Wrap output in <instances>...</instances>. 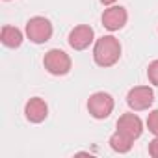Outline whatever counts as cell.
Here are the masks:
<instances>
[{
  "label": "cell",
  "mask_w": 158,
  "mask_h": 158,
  "mask_svg": "<svg viewBox=\"0 0 158 158\" xmlns=\"http://www.w3.org/2000/svg\"><path fill=\"white\" fill-rule=\"evenodd\" d=\"M24 115L30 123H41L48 115V106L41 97H32L24 104Z\"/></svg>",
  "instance_id": "obj_9"
},
{
  "label": "cell",
  "mask_w": 158,
  "mask_h": 158,
  "mask_svg": "<svg viewBox=\"0 0 158 158\" xmlns=\"http://www.w3.org/2000/svg\"><path fill=\"white\" fill-rule=\"evenodd\" d=\"M154 102V91L149 86H136L127 93V104L134 112L149 110Z\"/></svg>",
  "instance_id": "obj_5"
},
{
  "label": "cell",
  "mask_w": 158,
  "mask_h": 158,
  "mask_svg": "<svg viewBox=\"0 0 158 158\" xmlns=\"http://www.w3.org/2000/svg\"><path fill=\"white\" fill-rule=\"evenodd\" d=\"M43 65H45V69H47L50 74H54V76H63V74H67V73L71 71L73 61H71L69 54L63 52L61 48H50V50L45 54V58H43Z\"/></svg>",
  "instance_id": "obj_2"
},
{
  "label": "cell",
  "mask_w": 158,
  "mask_h": 158,
  "mask_svg": "<svg viewBox=\"0 0 158 158\" xmlns=\"http://www.w3.org/2000/svg\"><path fill=\"white\" fill-rule=\"evenodd\" d=\"M110 147L115 151V152H119V154H125V152H128L130 149H132V143H134V139L132 138H128L127 134H123V132H119V130H115L112 136H110Z\"/></svg>",
  "instance_id": "obj_11"
},
{
  "label": "cell",
  "mask_w": 158,
  "mask_h": 158,
  "mask_svg": "<svg viewBox=\"0 0 158 158\" xmlns=\"http://www.w3.org/2000/svg\"><path fill=\"white\" fill-rule=\"evenodd\" d=\"M147 78H149V82L152 86L158 88V60H154V61L149 63V67H147Z\"/></svg>",
  "instance_id": "obj_12"
},
{
  "label": "cell",
  "mask_w": 158,
  "mask_h": 158,
  "mask_svg": "<svg viewBox=\"0 0 158 158\" xmlns=\"http://www.w3.org/2000/svg\"><path fill=\"white\" fill-rule=\"evenodd\" d=\"M149 154H151L152 158H158V136L149 141Z\"/></svg>",
  "instance_id": "obj_14"
},
{
  "label": "cell",
  "mask_w": 158,
  "mask_h": 158,
  "mask_svg": "<svg viewBox=\"0 0 158 158\" xmlns=\"http://www.w3.org/2000/svg\"><path fill=\"white\" fill-rule=\"evenodd\" d=\"M26 37L35 43V45H41V43H47L50 37H52V24L47 17H32L28 23H26Z\"/></svg>",
  "instance_id": "obj_3"
},
{
  "label": "cell",
  "mask_w": 158,
  "mask_h": 158,
  "mask_svg": "<svg viewBox=\"0 0 158 158\" xmlns=\"http://www.w3.org/2000/svg\"><path fill=\"white\" fill-rule=\"evenodd\" d=\"M101 21H102V26H104L106 30L117 32V30H121V28L127 24L128 13H127V10H125L123 6H115V4H114V6H110V8L104 10Z\"/></svg>",
  "instance_id": "obj_7"
},
{
  "label": "cell",
  "mask_w": 158,
  "mask_h": 158,
  "mask_svg": "<svg viewBox=\"0 0 158 158\" xmlns=\"http://www.w3.org/2000/svg\"><path fill=\"white\" fill-rule=\"evenodd\" d=\"M95 39V32L89 24H78L69 32V45L74 50H86Z\"/></svg>",
  "instance_id": "obj_6"
},
{
  "label": "cell",
  "mask_w": 158,
  "mask_h": 158,
  "mask_svg": "<svg viewBox=\"0 0 158 158\" xmlns=\"http://www.w3.org/2000/svg\"><path fill=\"white\" fill-rule=\"evenodd\" d=\"M101 2H102L104 6H114V4L117 2V0H101Z\"/></svg>",
  "instance_id": "obj_15"
},
{
  "label": "cell",
  "mask_w": 158,
  "mask_h": 158,
  "mask_svg": "<svg viewBox=\"0 0 158 158\" xmlns=\"http://www.w3.org/2000/svg\"><path fill=\"white\" fill-rule=\"evenodd\" d=\"M23 32L17 28V26H10V24H6L4 28H2V32H0V41H2V45L4 47H8V48H17V47H21L23 45Z\"/></svg>",
  "instance_id": "obj_10"
},
{
  "label": "cell",
  "mask_w": 158,
  "mask_h": 158,
  "mask_svg": "<svg viewBox=\"0 0 158 158\" xmlns=\"http://www.w3.org/2000/svg\"><path fill=\"white\" fill-rule=\"evenodd\" d=\"M114 97L106 91H97L88 99V112L95 119H108L110 114L114 112Z\"/></svg>",
  "instance_id": "obj_4"
},
{
  "label": "cell",
  "mask_w": 158,
  "mask_h": 158,
  "mask_svg": "<svg viewBox=\"0 0 158 158\" xmlns=\"http://www.w3.org/2000/svg\"><path fill=\"white\" fill-rule=\"evenodd\" d=\"M121 58V43L114 35H102L95 41L93 60L99 67H112Z\"/></svg>",
  "instance_id": "obj_1"
},
{
  "label": "cell",
  "mask_w": 158,
  "mask_h": 158,
  "mask_svg": "<svg viewBox=\"0 0 158 158\" xmlns=\"http://www.w3.org/2000/svg\"><path fill=\"white\" fill-rule=\"evenodd\" d=\"M147 128H149V132L158 136V110H152L147 115Z\"/></svg>",
  "instance_id": "obj_13"
},
{
  "label": "cell",
  "mask_w": 158,
  "mask_h": 158,
  "mask_svg": "<svg viewBox=\"0 0 158 158\" xmlns=\"http://www.w3.org/2000/svg\"><path fill=\"white\" fill-rule=\"evenodd\" d=\"M117 130L127 134L132 139H138L141 136V132H143V123L136 114H123L117 119Z\"/></svg>",
  "instance_id": "obj_8"
}]
</instances>
